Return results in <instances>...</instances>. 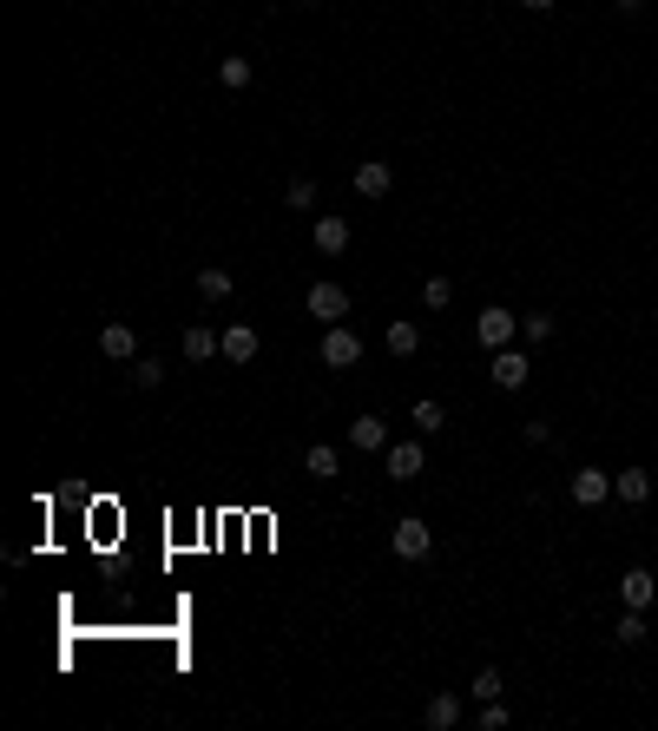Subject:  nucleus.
Returning <instances> with one entry per match:
<instances>
[{
    "label": "nucleus",
    "instance_id": "obj_10",
    "mask_svg": "<svg viewBox=\"0 0 658 731\" xmlns=\"http://www.w3.org/2000/svg\"><path fill=\"white\" fill-rule=\"evenodd\" d=\"M389 185H395V172L382 159H362L356 165V191H362V198H389Z\"/></svg>",
    "mask_w": 658,
    "mask_h": 731
},
{
    "label": "nucleus",
    "instance_id": "obj_3",
    "mask_svg": "<svg viewBox=\"0 0 658 731\" xmlns=\"http://www.w3.org/2000/svg\"><path fill=\"white\" fill-rule=\"evenodd\" d=\"M323 363H329V369H356V363H362V336L349 330V323H329V336H323Z\"/></svg>",
    "mask_w": 658,
    "mask_h": 731
},
{
    "label": "nucleus",
    "instance_id": "obj_7",
    "mask_svg": "<svg viewBox=\"0 0 658 731\" xmlns=\"http://www.w3.org/2000/svg\"><path fill=\"white\" fill-rule=\"evenodd\" d=\"M652 593H658V580H652L645 567H626V573H619V600H626L632 613H645V606H652Z\"/></svg>",
    "mask_w": 658,
    "mask_h": 731
},
{
    "label": "nucleus",
    "instance_id": "obj_20",
    "mask_svg": "<svg viewBox=\"0 0 658 731\" xmlns=\"http://www.w3.org/2000/svg\"><path fill=\"white\" fill-rule=\"evenodd\" d=\"M218 80L231 86V93H244V86H251V60H244V53H224V66H218Z\"/></svg>",
    "mask_w": 658,
    "mask_h": 731
},
{
    "label": "nucleus",
    "instance_id": "obj_12",
    "mask_svg": "<svg viewBox=\"0 0 658 731\" xmlns=\"http://www.w3.org/2000/svg\"><path fill=\"white\" fill-rule=\"evenodd\" d=\"M422 718H428V731H455L461 725V692H435Z\"/></svg>",
    "mask_w": 658,
    "mask_h": 731
},
{
    "label": "nucleus",
    "instance_id": "obj_30",
    "mask_svg": "<svg viewBox=\"0 0 658 731\" xmlns=\"http://www.w3.org/2000/svg\"><path fill=\"white\" fill-rule=\"evenodd\" d=\"M639 7H645V0H619V14H639Z\"/></svg>",
    "mask_w": 658,
    "mask_h": 731
},
{
    "label": "nucleus",
    "instance_id": "obj_21",
    "mask_svg": "<svg viewBox=\"0 0 658 731\" xmlns=\"http://www.w3.org/2000/svg\"><path fill=\"white\" fill-rule=\"evenodd\" d=\"M468 692H474V699H501V692H507V679H501V666H481V672H474V685H468Z\"/></svg>",
    "mask_w": 658,
    "mask_h": 731
},
{
    "label": "nucleus",
    "instance_id": "obj_5",
    "mask_svg": "<svg viewBox=\"0 0 658 731\" xmlns=\"http://www.w3.org/2000/svg\"><path fill=\"white\" fill-rule=\"evenodd\" d=\"M487 376H494V389H527V376H533V363L507 343V350H494V363H487Z\"/></svg>",
    "mask_w": 658,
    "mask_h": 731
},
{
    "label": "nucleus",
    "instance_id": "obj_26",
    "mask_svg": "<svg viewBox=\"0 0 658 731\" xmlns=\"http://www.w3.org/2000/svg\"><path fill=\"white\" fill-rule=\"evenodd\" d=\"M520 330H527L533 343H547V336H553V317H547V310H533V317H520Z\"/></svg>",
    "mask_w": 658,
    "mask_h": 731
},
{
    "label": "nucleus",
    "instance_id": "obj_17",
    "mask_svg": "<svg viewBox=\"0 0 658 731\" xmlns=\"http://www.w3.org/2000/svg\"><path fill=\"white\" fill-rule=\"evenodd\" d=\"M349 435H356V448H389V422H382V415H356Z\"/></svg>",
    "mask_w": 658,
    "mask_h": 731
},
{
    "label": "nucleus",
    "instance_id": "obj_22",
    "mask_svg": "<svg viewBox=\"0 0 658 731\" xmlns=\"http://www.w3.org/2000/svg\"><path fill=\"white\" fill-rule=\"evenodd\" d=\"M408 422H415V429H422V435L448 429V415H441V402H415V409H408Z\"/></svg>",
    "mask_w": 658,
    "mask_h": 731
},
{
    "label": "nucleus",
    "instance_id": "obj_25",
    "mask_svg": "<svg viewBox=\"0 0 658 731\" xmlns=\"http://www.w3.org/2000/svg\"><path fill=\"white\" fill-rule=\"evenodd\" d=\"M283 198H290V211H310L316 205V185H310V178H290V191H283Z\"/></svg>",
    "mask_w": 658,
    "mask_h": 731
},
{
    "label": "nucleus",
    "instance_id": "obj_23",
    "mask_svg": "<svg viewBox=\"0 0 658 731\" xmlns=\"http://www.w3.org/2000/svg\"><path fill=\"white\" fill-rule=\"evenodd\" d=\"M422 303H428V310H448V303H455L448 277H428V284H422Z\"/></svg>",
    "mask_w": 658,
    "mask_h": 731
},
{
    "label": "nucleus",
    "instance_id": "obj_15",
    "mask_svg": "<svg viewBox=\"0 0 658 731\" xmlns=\"http://www.w3.org/2000/svg\"><path fill=\"white\" fill-rule=\"evenodd\" d=\"M612 494H619V501H632V508H639L645 494H652V475H645V468H619V475H612Z\"/></svg>",
    "mask_w": 658,
    "mask_h": 731
},
{
    "label": "nucleus",
    "instance_id": "obj_19",
    "mask_svg": "<svg viewBox=\"0 0 658 731\" xmlns=\"http://www.w3.org/2000/svg\"><path fill=\"white\" fill-rule=\"evenodd\" d=\"M303 468H310L316 481H336V468H343V455H336V448H323V442H316L310 455H303Z\"/></svg>",
    "mask_w": 658,
    "mask_h": 731
},
{
    "label": "nucleus",
    "instance_id": "obj_8",
    "mask_svg": "<svg viewBox=\"0 0 658 731\" xmlns=\"http://www.w3.org/2000/svg\"><path fill=\"white\" fill-rule=\"evenodd\" d=\"M99 350H106L112 363H139V336H132V323H106V330H99Z\"/></svg>",
    "mask_w": 658,
    "mask_h": 731
},
{
    "label": "nucleus",
    "instance_id": "obj_14",
    "mask_svg": "<svg viewBox=\"0 0 658 731\" xmlns=\"http://www.w3.org/2000/svg\"><path fill=\"white\" fill-rule=\"evenodd\" d=\"M316 251H323V257H343L349 251V218H316Z\"/></svg>",
    "mask_w": 658,
    "mask_h": 731
},
{
    "label": "nucleus",
    "instance_id": "obj_28",
    "mask_svg": "<svg viewBox=\"0 0 658 731\" xmlns=\"http://www.w3.org/2000/svg\"><path fill=\"white\" fill-rule=\"evenodd\" d=\"M507 725V705L501 699H487V712H481V731H501Z\"/></svg>",
    "mask_w": 658,
    "mask_h": 731
},
{
    "label": "nucleus",
    "instance_id": "obj_9",
    "mask_svg": "<svg viewBox=\"0 0 658 731\" xmlns=\"http://www.w3.org/2000/svg\"><path fill=\"white\" fill-rule=\"evenodd\" d=\"M606 494H612V475H606V468H580V475H573V501H580V508H599Z\"/></svg>",
    "mask_w": 658,
    "mask_h": 731
},
{
    "label": "nucleus",
    "instance_id": "obj_2",
    "mask_svg": "<svg viewBox=\"0 0 658 731\" xmlns=\"http://www.w3.org/2000/svg\"><path fill=\"white\" fill-rule=\"evenodd\" d=\"M303 310H310L316 323H343L349 317V290L343 284H310L303 290Z\"/></svg>",
    "mask_w": 658,
    "mask_h": 731
},
{
    "label": "nucleus",
    "instance_id": "obj_27",
    "mask_svg": "<svg viewBox=\"0 0 658 731\" xmlns=\"http://www.w3.org/2000/svg\"><path fill=\"white\" fill-rule=\"evenodd\" d=\"M639 639H645V620L626 606V620H619V646H639Z\"/></svg>",
    "mask_w": 658,
    "mask_h": 731
},
{
    "label": "nucleus",
    "instance_id": "obj_1",
    "mask_svg": "<svg viewBox=\"0 0 658 731\" xmlns=\"http://www.w3.org/2000/svg\"><path fill=\"white\" fill-rule=\"evenodd\" d=\"M514 330H520V317L507 310V303H487L481 317H474V336H481L487 350H507V343H514Z\"/></svg>",
    "mask_w": 658,
    "mask_h": 731
},
{
    "label": "nucleus",
    "instance_id": "obj_4",
    "mask_svg": "<svg viewBox=\"0 0 658 731\" xmlns=\"http://www.w3.org/2000/svg\"><path fill=\"white\" fill-rule=\"evenodd\" d=\"M389 547H395V560H428V547H435V534H428V521H395V534H389Z\"/></svg>",
    "mask_w": 658,
    "mask_h": 731
},
{
    "label": "nucleus",
    "instance_id": "obj_11",
    "mask_svg": "<svg viewBox=\"0 0 658 731\" xmlns=\"http://www.w3.org/2000/svg\"><path fill=\"white\" fill-rule=\"evenodd\" d=\"M185 356H191V363H211V356H224V330H204V323H191V330H185Z\"/></svg>",
    "mask_w": 658,
    "mask_h": 731
},
{
    "label": "nucleus",
    "instance_id": "obj_18",
    "mask_svg": "<svg viewBox=\"0 0 658 731\" xmlns=\"http://www.w3.org/2000/svg\"><path fill=\"white\" fill-rule=\"evenodd\" d=\"M382 343H389V356H415V350H422V330H415V323H408V317H395Z\"/></svg>",
    "mask_w": 658,
    "mask_h": 731
},
{
    "label": "nucleus",
    "instance_id": "obj_24",
    "mask_svg": "<svg viewBox=\"0 0 658 731\" xmlns=\"http://www.w3.org/2000/svg\"><path fill=\"white\" fill-rule=\"evenodd\" d=\"M132 382H139V389H158V382H165V363H152V356H139V363H132Z\"/></svg>",
    "mask_w": 658,
    "mask_h": 731
},
{
    "label": "nucleus",
    "instance_id": "obj_16",
    "mask_svg": "<svg viewBox=\"0 0 658 731\" xmlns=\"http://www.w3.org/2000/svg\"><path fill=\"white\" fill-rule=\"evenodd\" d=\"M231 271H218V264H204V271H198V297L204 303H231Z\"/></svg>",
    "mask_w": 658,
    "mask_h": 731
},
{
    "label": "nucleus",
    "instance_id": "obj_13",
    "mask_svg": "<svg viewBox=\"0 0 658 731\" xmlns=\"http://www.w3.org/2000/svg\"><path fill=\"white\" fill-rule=\"evenodd\" d=\"M257 356V330L251 323H224V363H251Z\"/></svg>",
    "mask_w": 658,
    "mask_h": 731
},
{
    "label": "nucleus",
    "instance_id": "obj_6",
    "mask_svg": "<svg viewBox=\"0 0 658 731\" xmlns=\"http://www.w3.org/2000/svg\"><path fill=\"white\" fill-rule=\"evenodd\" d=\"M382 461H389V481H415L428 468L422 442H389V448H382Z\"/></svg>",
    "mask_w": 658,
    "mask_h": 731
},
{
    "label": "nucleus",
    "instance_id": "obj_29",
    "mask_svg": "<svg viewBox=\"0 0 658 731\" xmlns=\"http://www.w3.org/2000/svg\"><path fill=\"white\" fill-rule=\"evenodd\" d=\"M520 7H527V14H547V7H560V0H520Z\"/></svg>",
    "mask_w": 658,
    "mask_h": 731
}]
</instances>
